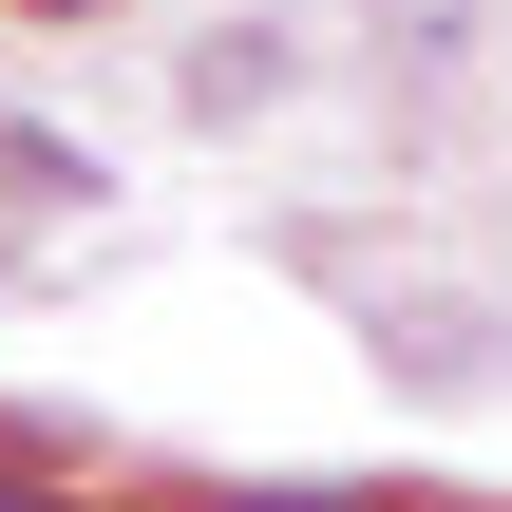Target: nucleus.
Returning a JSON list of instances; mask_svg holds the SVG:
<instances>
[{"label":"nucleus","mask_w":512,"mask_h":512,"mask_svg":"<svg viewBox=\"0 0 512 512\" xmlns=\"http://www.w3.org/2000/svg\"><path fill=\"white\" fill-rule=\"evenodd\" d=\"M247 95H285V19H209L190 38V114H247Z\"/></svg>","instance_id":"f257e3e1"},{"label":"nucleus","mask_w":512,"mask_h":512,"mask_svg":"<svg viewBox=\"0 0 512 512\" xmlns=\"http://www.w3.org/2000/svg\"><path fill=\"white\" fill-rule=\"evenodd\" d=\"M361 38H380L399 76H456V57L494 38V0H361Z\"/></svg>","instance_id":"f03ea898"},{"label":"nucleus","mask_w":512,"mask_h":512,"mask_svg":"<svg viewBox=\"0 0 512 512\" xmlns=\"http://www.w3.org/2000/svg\"><path fill=\"white\" fill-rule=\"evenodd\" d=\"M209 512H399V494H342V475H228Z\"/></svg>","instance_id":"7ed1b4c3"},{"label":"nucleus","mask_w":512,"mask_h":512,"mask_svg":"<svg viewBox=\"0 0 512 512\" xmlns=\"http://www.w3.org/2000/svg\"><path fill=\"white\" fill-rule=\"evenodd\" d=\"M0 512H95L76 475H38V456H0Z\"/></svg>","instance_id":"20e7f679"},{"label":"nucleus","mask_w":512,"mask_h":512,"mask_svg":"<svg viewBox=\"0 0 512 512\" xmlns=\"http://www.w3.org/2000/svg\"><path fill=\"white\" fill-rule=\"evenodd\" d=\"M399 512H475V494H399Z\"/></svg>","instance_id":"39448f33"}]
</instances>
